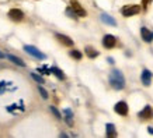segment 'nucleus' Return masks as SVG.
<instances>
[{"instance_id":"4be33fe9","label":"nucleus","mask_w":153,"mask_h":138,"mask_svg":"<svg viewBox=\"0 0 153 138\" xmlns=\"http://www.w3.org/2000/svg\"><path fill=\"white\" fill-rule=\"evenodd\" d=\"M66 14H68L69 17H72V18H76V17H77V15L74 14V11H73V10H72V7H69V9L66 10Z\"/></svg>"},{"instance_id":"20e7f679","label":"nucleus","mask_w":153,"mask_h":138,"mask_svg":"<svg viewBox=\"0 0 153 138\" xmlns=\"http://www.w3.org/2000/svg\"><path fill=\"white\" fill-rule=\"evenodd\" d=\"M122 14L125 15V17H131V15H135V14H138L140 11V6L138 4H131V6H125V7H122Z\"/></svg>"},{"instance_id":"a211bd4d","label":"nucleus","mask_w":153,"mask_h":138,"mask_svg":"<svg viewBox=\"0 0 153 138\" xmlns=\"http://www.w3.org/2000/svg\"><path fill=\"white\" fill-rule=\"evenodd\" d=\"M70 56H72L73 59H76V60L82 59V53H80L79 50H70Z\"/></svg>"},{"instance_id":"f03ea898","label":"nucleus","mask_w":153,"mask_h":138,"mask_svg":"<svg viewBox=\"0 0 153 138\" xmlns=\"http://www.w3.org/2000/svg\"><path fill=\"white\" fill-rule=\"evenodd\" d=\"M24 50L27 52L28 55H31V56H33V57H35V59L44 60V59H45V57H47V56L44 55L42 52H39V50H38V49H37V47H35V46L25 45V46H24Z\"/></svg>"},{"instance_id":"6ab92c4d","label":"nucleus","mask_w":153,"mask_h":138,"mask_svg":"<svg viewBox=\"0 0 153 138\" xmlns=\"http://www.w3.org/2000/svg\"><path fill=\"white\" fill-rule=\"evenodd\" d=\"M31 77H33V78L35 80V81H37L38 84H44V83H45V81H44V78H42L41 75H38V74H35V73L31 74Z\"/></svg>"},{"instance_id":"2eb2a0df","label":"nucleus","mask_w":153,"mask_h":138,"mask_svg":"<svg viewBox=\"0 0 153 138\" xmlns=\"http://www.w3.org/2000/svg\"><path fill=\"white\" fill-rule=\"evenodd\" d=\"M107 131H105V134H107V137H115L117 135V131H115V126L114 124H107Z\"/></svg>"},{"instance_id":"393cba45","label":"nucleus","mask_w":153,"mask_h":138,"mask_svg":"<svg viewBox=\"0 0 153 138\" xmlns=\"http://www.w3.org/2000/svg\"><path fill=\"white\" fill-rule=\"evenodd\" d=\"M4 57H6V56L3 55V53H1V52H0V59H4Z\"/></svg>"},{"instance_id":"f3484780","label":"nucleus","mask_w":153,"mask_h":138,"mask_svg":"<svg viewBox=\"0 0 153 138\" xmlns=\"http://www.w3.org/2000/svg\"><path fill=\"white\" fill-rule=\"evenodd\" d=\"M51 71H52L53 74H55V75H56V77H58L59 80H65V78H66L65 74H63V71H62V70H59V69H56V67L51 69Z\"/></svg>"},{"instance_id":"aec40b11","label":"nucleus","mask_w":153,"mask_h":138,"mask_svg":"<svg viewBox=\"0 0 153 138\" xmlns=\"http://www.w3.org/2000/svg\"><path fill=\"white\" fill-rule=\"evenodd\" d=\"M49 109H51V112H52V113H53V116H55L56 119H62V116H60L59 110H58V109H56L55 106H51V107H49Z\"/></svg>"},{"instance_id":"412c9836","label":"nucleus","mask_w":153,"mask_h":138,"mask_svg":"<svg viewBox=\"0 0 153 138\" xmlns=\"http://www.w3.org/2000/svg\"><path fill=\"white\" fill-rule=\"evenodd\" d=\"M38 91H39V93H41V96L44 98V99H47V98H48V92H47V89H44L42 87H38Z\"/></svg>"},{"instance_id":"4468645a","label":"nucleus","mask_w":153,"mask_h":138,"mask_svg":"<svg viewBox=\"0 0 153 138\" xmlns=\"http://www.w3.org/2000/svg\"><path fill=\"white\" fill-rule=\"evenodd\" d=\"M84 52H86V55H87L90 59H94V57H97L98 56V52L96 50L94 47H91V46H86Z\"/></svg>"},{"instance_id":"ddd939ff","label":"nucleus","mask_w":153,"mask_h":138,"mask_svg":"<svg viewBox=\"0 0 153 138\" xmlns=\"http://www.w3.org/2000/svg\"><path fill=\"white\" fill-rule=\"evenodd\" d=\"M7 59L10 60V61H13L14 64H17V66H20V67H25V63H24L23 60L20 59V57H17V56H13V55H7L6 56Z\"/></svg>"},{"instance_id":"f8f14e48","label":"nucleus","mask_w":153,"mask_h":138,"mask_svg":"<svg viewBox=\"0 0 153 138\" xmlns=\"http://www.w3.org/2000/svg\"><path fill=\"white\" fill-rule=\"evenodd\" d=\"M140 35H142V39H143L145 42H152L153 41V35L148 28H145V27L140 28Z\"/></svg>"},{"instance_id":"0eeeda50","label":"nucleus","mask_w":153,"mask_h":138,"mask_svg":"<svg viewBox=\"0 0 153 138\" xmlns=\"http://www.w3.org/2000/svg\"><path fill=\"white\" fill-rule=\"evenodd\" d=\"M114 110H115V113H118V115L121 116H126L128 115V105H126L125 102H118L115 106H114Z\"/></svg>"},{"instance_id":"9b49d317","label":"nucleus","mask_w":153,"mask_h":138,"mask_svg":"<svg viewBox=\"0 0 153 138\" xmlns=\"http://www.w3.org/2000/svg\"><path fill=\"white\" fill-rule=\"evenodd\" d=\"M101 21L104 24H107V25H112V27H115V25H117V21L112 18L110 14H107V13H102L101 14Z\"/></svg>"},{"instance_id":"423d86ee","label":"nucleus","mask_w":153,"mask_h":138,"mask_svg":"<svg viewBox=\"0 0 153 138\" xmlns=\"http://www.w3.org/2000/svg\"><path fill=\"white\" fill-rule=\"evenodd\" d=\"M102 45H104V47H107V49H111V47H114V46L117 45V39L114 35H105V37L102 38Z\"/></svg>"},{"instance_id":"5701e85b","label":"nucleus","mask_w":153,"mask_h":138,"mask_svg":"<svg viewBox=\"0 0 153 138\" xmlns=\"http://www.w3.org/2000/svg\"><path fill=\"white\" fill-rule=\"evenodd\" d=\"M150 1H152V0H142V6H143V7H146Z\"/></svg>"},{"instance_id":"dca6fc26","label":"nucleus","mask_w":153,"mask_h":138,"mask_svg":"<svg viewBox=\"0 0 153 138\" xmlns=\"http://www.w3.org/2000/svg\"><path fill=\"white\" fill-rule=\"evenodd\" d=\"M65 115H66V123L69 126H73V120H72L73 113H72V110L70 109H65Z\"/></svg>"},{"instance_id":"1a4fd4ad","label":"nucleus","mask_w":153,"mask_h":138,"mask_svg":"<svg viewBox=\"0 0 153 138\" xmlns=\"http://www.w3.org/2000/svg\"><path fill=\"white\" fill-rule=\"evenodd\" d=\"M140 78H142V83H143L145 87H149L150 83H152V73H150L149 70L145 69L143 73H142V75H140Z\"/></svg>"},{"instance_id":"6e6552de","label":"nucleus","mask_w":153,"mask_h":138,"mask_svg":"<svg viewBox=\"0 0 153 138\" xmlns=\"http://www.w3.org/2000/svg\"><path fill=\"white\" fill-rule=\"evenodd\" d=\"M9 17L13 21H21L24 18V13L20 9H11L9 11Z\"/></svg>"},{"instance_id":"39448f33","label":"nucleus","mask_w":153,"mask_h":138,"mask_svg":"<svg viewBox=\"0 0 153 138\" xmlns=\"http://www.w3.org/2000/svg\"><path fill=\"white\" fill-rule=\"evenodd\" d=\"M138 117H139V119H142V120L152 119V117H153V109L149 105H146L143 107V110H140L139 113H138Z\"/></svg>"},{"instance_id":"7ed1b4c3","label":"nucleus","mask_w":153,"mask_h":138,"mask_svg":"<svg viewBox=\"0 0 153 138\" xmlns=\"http://www.w3.org/2000/svg\"><path fill=\"white\" fill-rule=\"evenodd\" d=\"M70 7H72V10L74 11V14L77 15V17H86V10L82 7V4H80L77 0H70Z\"/></svg>"},{"instance_id":"f257e3e1","label":"nucleus","mask_w":153,"mask_h":138,"mask_svg":"<svg viewBox=\"0 0 153 138\" xmlns=\"http://www.w3.org/2000/svg\"><path fill=\"white\" fill-rule=\"evenodd\" d=\"M110 84H111V87L114 89H118V91L124 89V87H125V78H124V75H122V73H121L120 70L111 71V74H110Z\"/></svg>"},{"instance_id":"9d476101","label":"nucleus","mask_w":153,"mask_h":138,"mask_svg":"<svg viewBox=\"0 0 153 138\" xmlns=\"http://www.w3.org/2000/svg\"><path fill=\"white\" fill-rule=\"evenodd\" d=\"M56 39H58V41H59L62 45H65V46H73V41H72L69 37L63 35V34H56Z\"/></svg>"},{"instance_id":"b1692460","label":"nucleus","mask_w":153,"mask_h":138,"mask_svg":"<svg viewBox=\"0 0 153 138\" xmlns=\"http://www.w3.org/2000/svg\"><path fill=\"white\" fill-rule=\"evenodd\" d=\"M148 131H149V133H150V134H153V129H152V127H149V129H148Z\"/></svg>"}]
</instances>
